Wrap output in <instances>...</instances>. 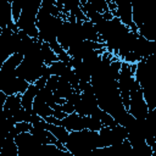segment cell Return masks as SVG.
Masks as SVG:
<instances>
[{
  "label": "cell",
  "mask_w": 156,
  "mask_h": 156,
  "mask_svg": "<svg viewBox=\"0 0 156 156\" xmlns=\"http://www.w3.org/2000/svg\"><path fill=\"white\" fill-rule=\"evenodd\" d=\"M65 146L72 154V156H84L89 151L100 147L99 132H91L88 129L71 132Z\"/></svg>",
  "instance_id": "6da1fadb"
},
{
  "label": "cell",
  "mask_w": 156,
  "mask_h": 156,
  "mask_svg": "<svg viewBox=\"0 0 156 156\" xmlns=\"http://www.w3.org/2000/svg\"><path fill=\"white\" fill-rule=\"evenodd\" d=\"M43 0H24V6L18 22L16 23L18 29L24 32L33 39L39 38V30L37 28V15L41 7Z\"/></svg>",
  "instance_id": "7a4b0ae2"
},
{
  "label": "cell",
  "mask_w": 156,
  "mask_h": 156,
  "mask_svg": "<svg viewBox=\"0 0 156 156\" xmlns=\"http://www.w3.org/2000/svg\"><path fill=\"white\" fill-rule=\"evenodd\" d=\"M29 85L30 83L16 76V71L0 69V91L5 93L7 96L15 94H24Z\"/></svg>",
  "instance_id": "3957f363"
},
{
  "label": "cell",
  "mask_w": 156,
  "mask_h": 156,
  "mask_svg": "<svg viewBox=\"0 0 156 156\" xmlns=\"http://www.w3.org/2000/svg\"><path fill=\"white\" fill-rule=\"evenodd\" d=\"M128 112L136 121H144L149 113V108L144 100L141 87L136 80L134 82V84L130 89V106H129Z\"/></svg>",
  "instance_id": "277c9868"
},
{
  "label": "cell",
  "mask_w": 156,
  "mask_h": 156,
  "mask_svg": "<svg viewBox=\"0 0 156 156\" xmlns=\"http://www.w3.org/2000/svg\"><path fill=\"white\" fill-rule=\"evenodd\" d=\"M18 147V156H43V144L28 133H21L15 138Z\"/></svg>",
  "instance_id": "5b68a950"
},
{
  "label": "cell",
  "mask_w": 156,
  "mask_h": 156,
  "mask_svg": "<svg viewBox=\"0 0 156 156\" xmlns=\"http://www.w3.org/2000/svg\"><path fill=\"white\" fill-rule=\"evenodd\" d=\"M43 66L44 65H39V63H33L30 61H27L23 58L22 63L17 67L16 69V76L18 78H22L24 80H27L28 83L33 84L35 83L40 77H41V72H43Z\"/></svg>",
  "instance_id": "8992f818"
},
{
  "label": "cell",
  "mask_w": 156,
  "mask_h": 156,
  "mask_svg": "<svg viewBox=\"0 0 156 156\" xmlns=\"http://www.w3.org/2000/svg\"><path fill=\"white\" fill-rule=\"evenodd\" d=\"M106 45L101 44V43H95V41H89V40H84L80 43H77L74 45H72L68 50L67 54L72 57V58H80L83 60L85 56H88L90 52L95 51V50H101L105 49Z\"/></svg>",
  "instance_id": "52a82bcc"
},
{
  "label": "cell",
  "mask_w": 156,
  "mask_h": 156,
  "mask_svg": "<svg viewBox=\"0 0 156 156\" xmlns=\"http://www.w3.org/2000/svg\"><path fill=\"white\" fill-rule=\"evenodd\" d=\"M117 10H116V17L121 20V22L127 26L133 33H139L138 27L133 22V6L129 1H116Z\"/></svg>",
  "instance_id": "ba28073f"
},
{
  "label": "cell",
  "mask_w": 156,
  "mask_h": 156,
  "mask_svg": "<svg viewBox=\"0 0 156 156\" xmlns=\"http://www.w3.org/2000/svg\"><path fill=\"white\" fill-rule=\"evenodd\" d=\"M144 100L147 105L149 111L156 108V78H147L140 83Z\"/></svg>",
  "instance_id": "9c48e42d"
},
{
  "label": "cell",
  "mask_w": 156,
  "mask_h": 156,
  "mask_svg": "<svg viewBox=\"0 0 156 156\" xmlns=\"http://www.w3.org/2000/svg\"><path fill=\"white\" fill-rule=\"evenodd\" d=\"M22 108V94H15L7 96V100L1 110V118H10L17 115Z\"/></svg>",
  "instance_id": "30bf717a"
},
{
  "label": "cell",
  "mask_w": 156,
  "mask_h": 156,
  "mask_svg": "<svg viewBox=\"0 0 156 156\" xmlns=\"http://www.w3.org/2000/svg\"><path fill=\"white\" fill-rule=\"evenodd\" d=\"M38 143L43 144V145H49V144H56L58 140L52 135V133H50L48 129L43 128V127H35L33 126V128L29 132Z\"/></svg>",
  "instance_id": "8fae6325"
},
{
  "label": "cell",
  "mask_w": 156,
  "mask_h": 156,
  "mask_svg": "<svg viewBox=\"0 0 156 156\" xmlns=\"http://www.w3.org/2000/svg\"><path fill=\"white\" fill-rule=\"evenodd\" d=\"M128 141L132 145V149L138 156H151L154 150L151 146L146 143L145 139L141 138H128Z\"/></svg>",
  "instance_id": "7c38bea8"
},
{
  "label": "cell",
  "mask_w": 156,
  "mask_h": 156,
  "mask_svg": "<svg viewBox=\"0 0 156 156\" xmlns=\"http://www.w3.org/2000/svg\"><path fill=\"white\" fill-rule=\"evenodd\" d=\"M144 133L146 141L156 136V108L149 111L146 118L144 119Z\"/></svg>",
  "instance_id": "4fadbf2b"
},
{
  "label": "cell",
  "mask_w": 156,
  "mask_h": 156,
  "mask_svg": "<svg viewBox=\"0 0 156 156\" xmlns=\"http://www.w3.org/2000/svg\"><path fill=\"white\" fill-rule=\"evenodd\" d=\"M32 108H33V111H34L38 116H40L43 119H45V118H48V117H50V116L54 115V110L45 102V100H44L39 94L35 96Z\"/></svg>",
  "instance_id": "5bb4252c"
},
{
  "label": "cell",
  "mask_w": 156,
  "mask_h": 156,
  "mask_svg": "<svg viewBox=\"0 0 156 156\" xmlns=\"http://www.w3.org/2000/svg\"><path fill=\"white\" fill-rule=\"evenodd\" d=\"M38 93H39V89L35 87V84L34 83L30 84L29 88L27 89V91L24 94H22V107L26 110H32L34 99L38 95Z\"/></svg>",
  "instance_id": "9a60e30c"
},
{
  "label": "cell",
  "mask_w": 156,
  "mask_h": 156,
  "mask_svg": "<svg viewBox=\"0 0 156 156\" xmlns=\"http://www.w3.org/2000/svg\"><path fill=\"white\" fill-rule=\"evenodd\" d=\"M83 34H84V40H89V41H95V43H101L100 35L96 32L95 24L91 23L90 21H85L83 22ZM104 44V43H101Z\"/></svg>",
  "instance_id": "2e32d148"
},
{
  "label": "cell",
  "mask_w": 156,
  "mask_h": 156,
  "mask_svg": "<svg viewBox=\"0 0 156 156\" xmlns=\"http://www.w3.org/2000/svg\"><path fill=\"white\" fill-rule=\"evenodd\" d=\"M0 156H18V147L12 138H5L1 144Z\"/></svg>",
  "instance_id": "e0dca14e"
},
{
  "label": "cell",
  "mask_w": 156,
  "mask_h": 156,
  "mask_svg": "<svg viewBox=\"0 0 156 156\" xmlns=\"http://www.w3.org/2000/svg\"><path fill=\"white\" fill-rule=\"evenodd\" d=\"M23 58H24V56H23L22 54L16 52V54L11 55V56L1 65L0 69H2V71H16L17 67L22 63Z\"/></svg>",
  "instance_id": "ac0fdd59"
},
{
  "label": "cell",
  "mask_w": 156,
  "mask_h": 156,
  "mask_svg": "<svg viewBox=\"0 0 156 156\" xmlns=\"http://www.w3.org/2000/svg\"><path fill=\"white\" fill-rule=\"evenodd\" d=\"M41 54H43V58H44V63L46 66H50L51 63L58 61V56L56 55V52L50 48V45L48 43L41 44Z\"/></svg>",
  "instance_id": "d6986e66"
},
{
  "label": "cell",
  "mask_w": 156,
  "mask_h": 156,
  "mask_svg": "<svg viewBox=\"0 0 156 156\" xmlns=\"http://www.w3.org/2000/svg\"><path fill=\"white\" fill-rule=\"evenodd\" d=\"M49 67H50L51 74L52 76H57V77H66V74L72 69V67H68L62 61H56V62L51 63Z\"/></svg>",
  "instance_id": "ffe728a7"
},
{
  "label": "cell",
  "mask_w": 156,
  "mask_h": 156,
  "mask_svg": "<svg viewBox=\"0 0 156 156\" xmlns=\"http://www.w3.org/2000/svg\"><path fill=\"white\" fill-rule=\"evenodd\" d=\"M43 156H72L68 150H61L54 144L43 145Z\"/></svg>",
  "instance_id": "44dd1931"
},
{
  "label": "cell",
  "mask_w": 156,
  "mask_h": 156,
  "mask_svg": "<svg viewBox=\"0 0 156 156\" xmlns=\"http://www.w3.org/2000/svg\"><path fill=\"white\" fill-rule=\"evenodd\" d=\"M84 123H85V129L91 132H100V129L104 127L99 118L91 116H84Z\"/></svg>",
  "instance_id": "7402d4cb"
},
{
  "label": "cell",
  "mask_w": 156,
  "mask_h": 156,
  "mask_svg": "<svg viewBox=\"0 0 156 156\" xmlns=\"http://www.w3.org/2000/svg\"><path fill=\"white\" fill-rule=\"evenodd\" d=\"M23 6H24V0H15V1H12V17H13V21L16 23L18 22L20 17H21Z\"/></svg>",
  "instance_id": "603a6c76"
},
{
  "label": "cell",
  "mask_w": 156,
  "mask_h": 156,
  "mask_svg": "<svg viewBox=\"0 0 156 156\" xmlns=\"http://www.w3.org/2000/svg\"><path fill=\"white\" fill-rule=\"evenodd\" d=\"M99 119L101 121V123H102L104 127H110V128H112L113 126L117 124V122L113 119V117H112L110 113H107V112H105V111H102V110H101V113H100V116H99Z\"/></svg>",
  "instance_id": "cb8c5ba5"
},
{
  "label": "cell",
  "mask_w": 156,
  "mask_h": 156,
  "mask_svg": "<svg viewBox=\"0 0 156 156\" xmlns=\"http://www.w3.org/2000/svg\"><path fill=\"white\" fill-rule=\"evenodd\" d=\"M90 4L101 15H104L105 12L108 11V5H107L106 0H90Z\"/></svg>",
  "instance_id": "d4e9b609"
},
{
  "label": "cell",
  "mask_w": 156,
  "mask_h": 156,
  "mask_svg": "<svg viewBox=\"0 0 156 156\" xmlns=\"http://www.w3.org/2000/svg\"><path fill=\"white\" fill-rule=\"evenodd\" d=\"M15 128H16V132L18 134H21V133H28L33 128V124H30L29 122H18V123H16Z\"/></svg>",
  "instance_id": "484cf974"
},
{
  "label": "cell",
  "mask_w": 156,
  "mask_h": 156,
  "mask_svg": "<svg viewBox=\"0 0 156 156\" xmlns=\"http://www.w3.org/2000/svg\"><path fill=\"white\" fill-rule=\"evenodd\" d=\"M55 111H63V112H66L67 115H71V113L76 112V108H74V106H73L72 104L66 102V104H63V105H57L56 108H55Z\"/></svg>",
  "instance_id": "4316f807"
},
{
  "label": "cell",
  "mask_w": 156,
  "mask_h": 156,
  "mask_svg": "<svg viewBox=\"0 0 156 156\" xmlns=\"http://www.w3.org/2000/svg\"><path fill=\"white\" fill-rule=\"evenodd\" d=\"M46 87L54 93L58 87V77L57 76H51L46 82Z\"/></svg>",
  "instance_id": "83f0119b"
},
{
  "label": "cell",
  "mask_w": 156,
  "mask_h": 156,
  "mask_svg": "<svg viewBox=\"0 0 156 156\" xmlns=\"http://www.w3.org/2000/svg\"><path fill=\"white\" fill-rule=\"evenodd\" d=\"M46 82H48V79L46 78H44V77H40L34 84H35V87L40 90V89H43V88H45L46 87Z\"/></svg>",
  "instance_id": "f1b7e54d"
},
{
  "label": "cell",
  "mask_w": 156,
  "mask_h": 156,
  "mask_svg": "<svg viewBox=\"0 0 156 156\" xmlns=\"http://www.w3.org/2000/svg\"><path fill=\"white\" fill-rule=\"evenodd\" d=\"M52 116H54L55 118H57V119L61 121V119H63L65 117H67L68 115H67L66 112H63V111H55V110H54V115H52Z\"/></svg>",
  "instance_id": "f546056e"
},
{
  "label": "cell",
  "mask_w": 156,
  "mask_h": 156,
  "mask_svg": "<svg viewBox=\"0 0 156 156\" xmlns=\"http://www.w3.org/2000/svg\"><path fill=\"white\" fill-rule=\"evenodd\" d=\"M151 156H156V151H154V152H152V155H151Z\"/></svg>",
  "instance_id": "4dcf8cb0"
}]
</instances>
